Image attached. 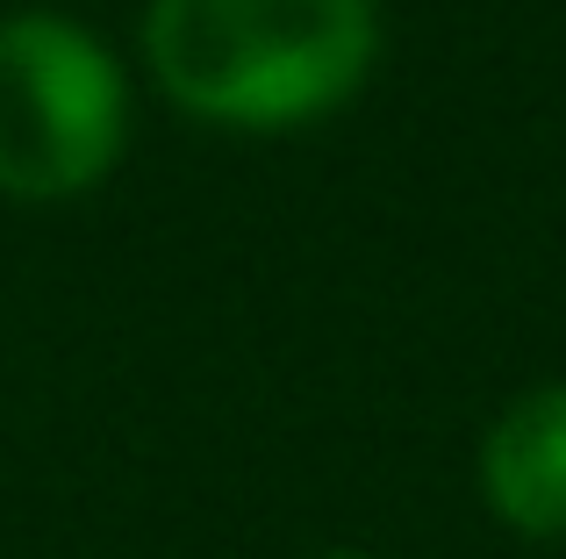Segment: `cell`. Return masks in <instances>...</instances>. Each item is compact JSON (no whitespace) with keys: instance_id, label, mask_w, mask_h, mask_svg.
Segmentation results:
<instances>
[{"instance_id":"6da1fadb","label":"cell","mask_w":566,"mask_h":559,"mask_svg":"<svg viewBox=\"0 0 566 559\" xmlns=\"http://www.w3.org/2000/svg\"><path fill=\"white\" fill-rule=\"evenodd\" d=\"M374 0H151L144 57L180 108L237 129L331 115L374 72Z\"/></svg>"},{"instance_id":"277c9868","label":"cell","mask_w":566,"mask_h":559,"mask_svg":"<svg viewBox=\"0 0 566 559\" xmlns=\"http://www.w3.org/2000/svg\"><path fill=\"white\" fill-rule=\"evenodd\" d=\"M323 559H366V552H323Z\"/></svg>"},{"instance_id":"3957f363","label":"cell","mask_w":566,"mask_h":559,"mask_svg":"<svg viewBox=\"0 0 566 559\" xmlns=\"http://www.w3.org/2000/svg\"><path fill=\"white\" fill-rule=\"evenodd\" d=\"M481 495L510 531L566 538V380L531 388L488 423Z\"/></svg>"},{"instance_id":"7a4b0ae2","label":"cell","mask_w":566,"mask_h":559,"mask_svg":"<svg viewBox=\"0 0 566 559\" xmlns=\"http://www.w3.org/2000/svg\"><path fill=\"white\" fill-rule=\"evenodd\" d=\"M129 94L115 57L65 14H0V194H86L123 151Z\"/></svg>"}]
</instances>
